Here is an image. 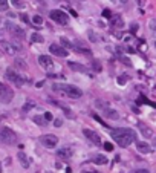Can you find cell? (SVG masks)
<instances>
[{"mask_svg": "<svg viewBox=\"0 0 156 173\" xmlns=\"http://www.w3.org/2000/svg\"><path fill=\"white\" fill-rule=\"evenodd\" d=\"M112 138L116 141L119 147H128L133 141H136V133L128 127H119L112 130Z\"/></svg>", "mask_w": 156, "mask_h": 173, "instance_id": "1", "label": "cell"}, {"mask_svg": "<svg viewBox=\"0 0 156 173\" xmlns=\"http://www.w3.org/2000/svg\"><path fill=\"white\" fill-rule=\"evenodd\" d=\"M54 90L61 92V94L67 95L69 98H81V95H83V92L78 88L71 86V84H54Z\"/></svg>", "mask_w": 156, "mask_h": 173, "instance_id": "2", "label": "cell"}, {"mask_svg": "<svg viewBox=\"0 0 156 173\" xmlns=\"http://www.w3.org/2000/svg\"><path fill=\"white\" fill-rule=\"evenodd\" d=\"M0 141L5 144H16L17 143V135L14 130H11L9 127H3L0 130Z\"/></svg>", "mask_w": 156, "mask_h": 173, "instance_id": "3", "label": "cell"}, {"mask_svg": "<svg viewBox=\"0 0 156 173\" xmlns=\"http://www.w3.org/2000/svg\"><path fill=\"white\" fill-rule=\"evenodd\" d=\"M5 75H6V78L9 80L11 83H14L17 88H22V86L25 84V81L26 80L20 75V74H17V72L14 71V69H11V68H8L6 69V72H5Z\"/></svg>", "mask_w": 156, "mask_h": 173, "instance_id": "4", "label": "cell"}, {"mask_svg": "<svg viewBox=\"0 0 156 173\" xmlns=\"http://www.w3.org/2000/svg\"><path fill=\"white\" fill-rule=\"evenodd\" d=\"M49 17L54 20V22H57L58 25H63V26H66L67 23H69V17H67V14L64 11H61V9H54V11H51L49 12Z\"/></svg>", "mask_w": 156, "mask_h": 173, "instance_id": "5", "label": "cell"}, {"mask_svg": "<svg viewBox=\"0 0 156 173\" xmlns=\"http://www.w3.org/2000/svg\"><path fill=\"white\" fill-rule=\"evenodd\" d=\"M12 98H14V92H12V89L8 88V86H5L3 83H0V103L8 104V103L12 101Z\"/></svg>", "mask_w": 156, "mask_h": 173, "instance_id": "6", "label": "cell"}, {"mask_svg": "<svg viewBox=\"0 0 156 173\" xmlns=\"http://www.w3.org/2000/svg\"><path fill=\"white\" fill-rule=\"evenodd\" d=\"M6 29H8L9 32H11V35L12 37H16V38H25V31L20 28V26H17V25H14V23H11V22H8L6 23Z\"/></svg>", "mask_w": 156, "mask_h": 173, "instance_id": "7", "label": "cell"}, {"mask_svg": "<svg viewBox=\"0 0 156 173\" xmlns=\"http://www.w3.org/2000/svg\"><path fill=\"white\" fill-rule=\"evenodd\" d=\"M40 141H42V144L44 145V147L52 149V147H55V145H57L58 138L55 135H43L42 138H40Z\"/></svg>", "mask_w": 156, "mask_h": 173, "instance_id": "8", "label": "cell"}, {"mask_svg": "<svg viewBox=\"0 0 156 173\" xmlns=\"http://www.w3.org/2000/svg\"><path fill=\"white\" fill-rule=\"evenodd\" d=\"M49 51H51V54L57 55V57H67V54H69L66 48H63V46H60V44H55V43H52L49 46Z\"/></svg>", "mask_w": 156, "mask_h": 173, "instance_id": "9", "label": "cell"}, {"mask_svg": "<svg viewBox=\"0 0 156 173\" xmlns=\"http://www.w3.org/2000/svg\"><path fill=\"white\" fill-rule=\"evenodd\" d=\"M83 135H84L87 139H90L93 144H97V145L101 144V139H100V136H98L97 132H93V130H90V129H84V130H83Z\"/></svg>", "mask_w": 156, "mask_h": 173, "instance_id": "10", "label": "cell"}, {"mask_svg": "<svg viewBox=\"0 0 156 173\" xmlns=\"http://www.w3.org/2000/svg\"><path fill=\"white\" fill-rule=\"evenodd\" d=\"M0 44H2V48H3V51L6 52V54H9V55H14L17 51H20V48L18 46H14V44H11V43H8V42H0Z\"/></svg>", "mask_w": 156, "mask_h": 173, "instance_id": "11", "label": "cell"}, {"mask_svg": "<svg viewBox=\"0 0 156 173\" xmlns=\"http://www.w3.org/2000/svg\"><path fill=\"white\" fill-rule=\"evenodd\" d=\"M38 63H40V66H42V68H44V69H51L52 66H54L52 58L47 57V55H40V57H38Z\"/></svg>", "mask_w": 156, "mask_h": 173, "instance_id": "12", "label": "cell"}, {"mask_svg": "<svg viewBox=\"0 0 156 173\" xmlns=\"http://www.w3.org/2000/svg\"><path fill=\"white\" fill-rule=\"evenodd\" d=\"M72 149L71 147H61V149H58V152H57V156L60 158V159H69L71 156H72Z\"/></svg>", "mask_w": 156, "mask_h": 173, "instance_id": "13", "label": "cell"}, {"mask_svg": "<svg viewBox=\"0 0 156 173\" xmlns=\"http://www.w3.org/2000/svg\"><path fill=\"white\" fill-rule=\"evenodd\" d=\"M110 25L113 26V28H123V26H124L123 17H121V16H118V14L112 16V18H110Z\"/></svg>", "mask_w": 156, "mask_h": 173, "instance_id": "14", "label": "cell"}, {"mask_svg": "<svg viewBox=\"0 0 156 173\" xmlns=\"http://www.w3.org/2000/svg\"><path fill=\"white\" fill-rule=\"evenodd\" d=\"M136 149H138L139 153H150V152H152V147L147 143H144V141H138L136 143Z\"/></svg>", "mask_w": 156, "mask_h": 173, "instance_id": "15", "label": "cell"}, {"mask_svg": "<svg viewBox=\"0 0 156 173\" xmlns=\"http://www.w3.org/2000/svg\"><path fill=\"white\" fill-rule=\"evenodd\" d=\"M69 64V68L72 69V71H77V72H84V74H87V68L86 66H83V64H80V63H75V61H69L67 63Z\"/></svg>", "mask_w": 156, "mask_h": 173, "instance_id": "16", "label": "cell"}, {"mask_svg": "<svg viewBox=\"0 0 156 173\" xmlns=\"http://www.w3.org/2000/svg\"><path fill=\"white\" fill-rule=\"evenodd\" d=\"M17 158H18L20 164H22L25 169H28V167H29V159H28V156H26V155L23 153V152H20V153L17 155Z\"/></svg>", "mask_w": 156, "mask_h": 173, "instance_id": "17", "label": "cell"}, {"mask_svg": "<svg viewBox=\"0 0 156 173\" xmlns=\"http://www.w3.org/2000/svg\"><path fill=\"white\" fill-rule=\"evenodd\" d=\"M104 115H106L107 118H110V119H118V118H119L118 112H116V110H113V109H109V107H107V109L104 110Z\"/></svg>", "mask_w": 156, "mask_h": 173, "instance_id": "18", "label": "cell"}, {"mask_svg": "<svg viewBox=\"0 0 156 173\" xmlns=\"http://www.w3.org/2000/svg\"><path fill=\"white\" fill-rule=\"evenodd\" d=\"M75 44H77V48H78V51H80V52H84V54L90 55V49L87 48V46H86V44H84L83 42H80V40H78V42H77Z\"/></svg>", "mask_w": 156, "mask_h": 173, "instance_id": "19", "label": "cell"}, {"mask_svg": "<svg viewBox=\"0 0 156 173\" xmlns=\"http://www.w3.org/2000/svg\"><path fill=\"white\" fill-rule=\"evenodd\" d=\"M92 161L95 162V164H98V165H104V164H107V158L104 156V155H97Z\"/></svg>", "mask_w": 156, "mask_h": 173, "instance_id": "20", "label": "cell"}, {"mask_svg": "<svg viewBox=\"0 0 156 173\" xmlns=\"http://www.w3.org/2000/svg\"><path fill=\"white\" fill-rule=\"evenodd\" d=\"M139 129H141V132L144 133V136H147V138H152L153 136V130L152 129H148V127H145V126H139Z\"/></svg>", "mask_w": 156, "mask_h": 173, "instance_id": "21", "label": "cell"}, {"mask_svg": "<svg viewBox=\"0 0 156 173\" xmlns=\"http://www.w3.org/2000/svg\"><path fill=\"white\" fill-rule=\"evenodd\" d=\"M44 121H46L44 115H43V117H40V115H35V117H34V123L38 124V126H44V124H46Z\"/></svg>", "mask_w": 156, "mask_h": 173, "instance_id": "22", "label": "cell"}, {"mask_svg": "<svg viewBox=\"0 0 156 173\" xmlns=\"http://www.w3.org/2000/svg\"><path fill=\"white\" fill-rule=\"evenodd\" d=\"M60 42H61V44L64 46L66 49H72V48H73L72 43H71V42H69V40H67L66 37H61V38H60Z\"/></svg>", "mask_w": 156, "mask_h": 173, "instance_id": "23", "label": "cell"}, {"mask_svg": "<svg viewBox=\"0 0 156 173\" xmlns=\"http://www.w3.org/2000/svg\"><path fill=\"white\" fill-rule=\"evenodd\" d=\"M43 37L40 35V34H32L31 35V42H34V43H43Z\"/></svg>", "mask_w": 156, "mask_h": 173, "instance_id": "24", "label": "cell"}, {"mask_svg": "<svg viewBox=\"0 0 156 173\" xmlns=\"http://www.w3.org/2000/svg\"><path fill=\"white\" fill-rule=\"evenodd\" d=\"M32 23H34V25H37V26H40V25L43 23L42 16H34V17H32Z\"/></svg>", "mask_w": 156, "mask_h": 173, "instance_id": "25", "label": "cell"}, {"mask_svg": "<svg viewBox=\"0 0 156 173\" xmlns=\"http://www.w3.org/2000/svg\"><path fill=\"white\" fill-rule=\"evenodd\" d=\"M87 35H89V40H90V42H93V43H95V42H97V40H98V37L95 35V32H93L92 29H90L89 32H87Z\"/></svg>", "mask_w": 156, "mask_h": 173, "instance_id": "26", "label": "cell"}, {"mask_svg": "<svg viewBox=\"0 0 156 173\" xmlns=\"http://www.w3.org/2000/svg\"><path fill=\"white\" fill-rule=\"evenodd\" d=\"M8 9V0H0V11Z\"/></svg>", "mask_w": 156, "mask_h": 173, "instance_id": "27", "label": "cell"}, {"mask_svg": "<svg viewBox=\"0 0 156 173\" xmlns=\"http://www.w3.org/2000/svg\"><path fill=\"white\" fill-rule=\"evenodd\" d=\"M92 68H93V71H97V72H101V64H100V61H93L92 63Z\"/></svg>", "mask_w": 156, "mask_h": 173, "instance_id": "28", "label": "cell"}, {"mask_svg": "<svg viewBox=\"0 0 156 173\" xmlns=\"http://www.w3.org/2000/svg\"><path fill=\"white\" fill-rule=\"evenodd\" d=\"M34 106H35V104H34L32 101H29V103H26V104L23 106V110H25V112H28L29 109H32V107H34Z\"/></svg>", "mask_w": 156, "mask_h": 173, "instance_id": "29", "label": "cell"}, {"mask_svg": "<svg viewBox=\"0 0 156 173\" xmlns=\"http://www.w3.org/2000/svg\"><path fill=\"white\" fill-rule=\"evenodd\" d=\"M11 3L14 5L16 8H23V6H25V5H23L22 2H20V0H11Z\"/></svg>", "mask_w": 156, "mask_h": 173, "instance_id": "30", "label": "cell"}, {"mask_svg": "<svg viewBox=\"0 0 156 173\" xmlns=\"http://www.w3.org/2000/svg\"><path fill=\"white\" fill-rule=\"evenodd\" d=\"M103 17L112 18V11H110V9H104V11H103Z\"/></svg>", "mask_w": 156, "mask_h": 173, "instance_id": "31", "label": "cell"}, {"mask_svg": "<svg viewBox=\"0 0 156 173\" xmlns=\"http://www.w3.org/2000/svg\"><path fill=\"white\" fill-rule=\"evenodd\" d=\"M126 81H127V77H126V75H123V77H118V84L124 86V84H126Z\"/></svg>", "mask_w": 156, "mask_h": 173, "instance_id": "32", "label": "cell"}, {"mask_svg": "<svg viewBox=\"0 0 156 173\" xmlns=\"http://www.w3.org/2000/svg\"><path fill=\"white\" fill-rule=\"evenodd\" d=\"M104 149H106L107 152H112V150H113V145H112L110 143H106V144H104Z\"/></svg>", "mask_w": 156, "mask_h": 173, "instance_id": "33", "label": "cell"}, {"mask_svg": "<svg viewBox=\"0 0 156 173\" xmlns=\"http://www.w3.org/2000/svg\"><path fill=\"white\" fill-rule=\"evenodd\" d=\"M95 104H97V106H100V107H103L104 110L107 109V104H106V103H103V101H95Z\"/></svg>", "mask_w": 156, "mask_h": 173, "instance_id": "34", "label": "cell"}, {"mask_svg": "<svg viewBox=\"0 0 156 173\" xmlns=\"http://www.w3.org/2000/svg\"><path fill=\"white\" fill-rule=\"evenodd\" d=\"M121 61H123L126 66H132V63H130V60H128V58H126V57H123V58H121Z\"/></svg>", "mask_w": 156, "mask_h": 173, "instance_id": "35", "label": "cell"}, {"mask_svg": "<svg viewBox=\"0 0 156 173\" xmlns=\"http://www.w3.org/2000/svg\"><path fill=\"white\" fill-rule=\"evenodd\" d=\"M93 118H95V119H97V121H98V123H101V124H103V126H107V123H104V121H103V119H101V118H100V117H98L97 114H95V115H93Z\"/></svg>", "mask_w": 156, "mask_h": 173, "instance_id": "36", "label": "cell"}, {"mask_svg": "<svg viewBox=\"0 0 156 173\" xmlns=\"http://www.w3.org/2000/svg\"><path fill=\"white\" fill-rule=\"evenodd\" d=\"M132 173H150L147 169H138V170H133Z\"/></svg>", "mask_w": 156, "mask_h": 173, "instance_id": "37", "label": "cell"}, {"mask_svg": "<svg viewBox=\"0 0 156 173\" xmlns=\"http://www.w3.org/2000/svg\"><path fill=\"white\" fill-rule=\"evenodd\" d=\"M16 64L20 66V68H26V64L23 63V60H16Z\"/></svg>", "mask_w": 156, "mask_h": 173, "instance_id": "38", "label": "cell"}, {"mask_svg": "<svg viewBox=\"0 0 156 173\" xmlns=\"http://www.w3.org/2000/svg\"><path fill=\"white\" fill-rule=\"evenodd\" d=\"M61 124H63V121H61V119H60V118H57L55 121H54V126H55V127H60V126H61Z\"/></svg>", "mask_w": 156, "mask_h": 173, "instance_id": "39", "label": "cell"}, {"mask_svg": "<svg viewBox=\"0 0 156 173\" xmlns=\"http://www.w3.org/2000/svg\"><path fill=\"white\" fill-rule=\"evenodd\" d=\"M44 118H46V121H51V119H52V114H51V112H46Z\"/></svg>", "mask_w": 156, "mask_h": 173, "instance_id": "40", "label": "cell"}, {"mask_svg": "<svg viewBox=\"0 0 156 173\" xmlns=\"http://www.w3.org/2000/svg\"><path fill=\"white\" fill-rule=\"evenodd\" d=\"M130 29H132V32H136V31H138V25H136V23H132Z\"/></svg>", "mask_w": 156, "mask_h": 173, "instance_id": "41", "label": "cell"}, {"mask_svg": "<svg viewBox=\"0 0 156 173\" xmlns=\"http://www.w3.org/2000/svg\"><path fill=\"white\" fill-rule=\"evenodd\" d=\"M20 17H22V20H23L25 23H29V18H28V16H26V14H22Z\"/></svg>", "mask_w": 156, "mask_h": 173, "instance_id": "42", "label": "cell"}, {"mask_svg": "<svg viewBox=\"0 0 156 173\" xmlns=\"http://www.w3.org/2000/svg\"><path fill=\"white\" fill-rule=\"evenodd\" d=\"M43 84H44V81H38V83H37V88H42Z\"/></svg>", "mask_w": 156, "mask_h": 173, "instance_id": "43", "label": "cell"}, {"mask_svg": "<svg viewBox=\"0 0 156 173\" xmlns=\"http://www.w3.org/2000/svg\"><path fill=\"white\" fill-rule=\"evenodd\" d=\"M138 5H139V6H142V5H144V0H138Z\"/></svg>", "mask_w": 156, "mask_h": 173, "instance_id": "44", "label": "cell"}, {"mask_svg": "<svg viewBox=\"0 0 156 173\" xmlns=\"http://www.w3.org/2000/svg\"><path fill=\"white\" fill-rule=\"evenodd\" d=\"M119 2H121V3H127V2H128V0H119Z\"/></svg>", "mask_w": 156, "mask_h": 173, "instance_id": "45", "label": "cell"}, {"mask_svg": "<svg viewBox=\"0 0 156 173\" xmlns=\"http://www.w3.org/2000/svg\"><path fill=\"white\" fill-rule=\"evenodd\" d=\"M83 173H97V172H83Z\"/></svg>", "mask_w": 156, "mask_h": 173, "instance_id": "46", "label": "cell"}, {"mask_svg": "<svg viewBox=\"0 0 156 173\" xmlns=\"http://www.w3.org/2000/svg\"><path fill=\"white\" fill-rule=\"evenodd\" d=\"M0 173H2V164H0Z\"/></svg>", "mask_w": 156, "mask_h": 173, "instance_id": "47", "label": "cell"}, {"mask_svg": "<svg viewBox=\"0 0 156 173\" xmlns=\"http://www.w3.org/2000/svg\"><path fill=\"white\" fill-rule=\"evenodd\" d=\"M0 22H2V20H0Z\"/></svg>", "mask_w": 156, "mask_h": 173, "instance_id": "48", "label": "cell"}, {"mask_svg": "<svg viewBox=\"0 0 156 173\" xmlns=\"http://www.w3.org/2000/svg\"><path fill=\"white\" fill-rule=\"evenodd\" d=\"M155 44H156V43H155Z\"/></svg>", "mask_w": 156, "mask_h": 173, "instance_id": "49", "label": "cell"}]
</instances>
